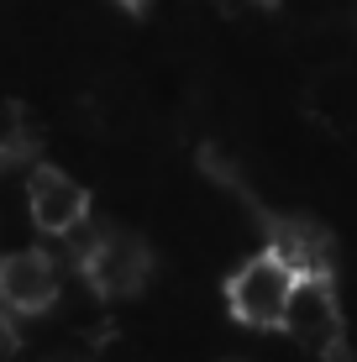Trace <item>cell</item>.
<instances>
[{
    "label": "cell",
    "mask_w": 357,
    "mask_h": 362,
    "mask_svg": "<svg viewBox=\"0 0 357 362\" xmlns=\"http://www.w3.org/2000/svg\"><path fill=\"white\" fill-rule=\"evenodd\" d=\"M294 279H300V273H294L279 252L247 257V263L226 279V310L242 320V326H284Z\"/></svg>",
    "instance_id": "obj_1"
},
{
    "label": "cell",
    "mask_w": 357,
    "mask_h": 362,
    "mask_svg": "<svg viewBox=\"0 0 357 362\" xmlns=\"http://www.w3.org/2000/svg\"><path fill=\"white\" fill-rule=\"evenodd\" d=\"M300 346H315V352L347 362L341 352V305H336V284L331 273H305L294 279V294H289V310H284V326Z\"/></svg>",
    "instance_id": "obj_2"
},
{
    "label": "cell",
    "mask_w": 357,
    "mask_h": 362,
    "mask_svg": "<svg viewBox=\"0 0 357 362\" xmlns=\"http://www.w3.org/2000/svg\"><path fill=\"white\" fill-rule=\"evenodd\" d=\"M79 268H84V284L100 299H127L147 284L153 252H147V242L131 236V231H105L100 242H90L79 252Z\"/></svg>",
    "instance_id": "obj_3"
},
{
    "label": "cell",
    "mask_w": 357,
    "mask_h": 362,
    "mask_svg": "<svg viewBox=\"0 0 357 362\" xmlns=\"http://www.w3.org/2000/svg\"><path fill=\"white\" fill-rule=\"evenodd\" d=\"M27 210H32V226L47 236H74L90 221V194L69 179L64 168H32L27 179Z\"/></svg>",
    "instance_id": "obj_4"
},
{
    "label": "cell",
    "mask_w": 357,
    "mask_h": 362,
    "mask_svg": "<svg viewBox=\"0 0 357 362\" xmlns=\"http://www.w3.org/2000/svg\"><path fill=\"white\" fill-rule=\"evenodd\" d=\"M58 299V268L47 252H6L0 257V305L11 315H42Z\"/></svg>",
    "instance_id": "obj_5"
},
{
    "label": "cell",
    "mask_w": 357,
    "mask_h": 362,
    "mask_svg": "<svg viewBox=\"0 0 357 362\" xmlns=\"http://www.w3.org/2000/svg\"><path fill=\"white\" fill-rule=\"evenodd\" d=\"M268 252H279L300 279L305 273H331V236L315 226V221H305V216L268 221Z\"/></svg>",
    "instance_id": "obj_6"
},
{
    "label": "cell",
    "mask_w": 357,
    "mask_h": 362,
    "mask_svg": "<svg viewBox=\"0 0 357 362\" xmlns=\"http://www.w3.org/2000/svg\"><path fill=\"white\" fill-rule=\"evenodd\" d=\"M37 147V132L16 100H0V163H21Z\"/></svg>",
    "instance_id": "obj_7"
},
{
    "label": "cell",
    "mask_w": 357,
    "mask_h": 362,
    "mask_svg": "<svg viewBox=\"0 0 357 362\" xmlns=\"http://www.w3.org/2000/svg\"><path fill=\"white\" fill-rule=\"evenodd\" d=\"M16 326H11V310L6 305H0V362H11V357H16Z\"/></svg>",
    "instance_id": "obj_8"
},
{
    "label": "cell",
    "mask_w": 357,
    "mask_h": 362,
    "mask_svg": "<svg viewBox=\"0 0 357 362\" xmlns=\"http://www.w3.org/2000/svg\"><path fill=\"white\" fill-rule=\"evenodd\" d=\"M127 6H142V0H127Z\"/></svg>",
    "instance_id": "obj_9"
}]
</instances>
